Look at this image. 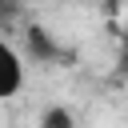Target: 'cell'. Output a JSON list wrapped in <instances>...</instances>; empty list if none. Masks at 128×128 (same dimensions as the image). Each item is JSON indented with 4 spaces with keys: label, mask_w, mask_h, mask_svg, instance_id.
Masks as SVG:
<instances>
[{
    "label": "cell",
    "mask_w": 128,
    "mask_h": 128,
    "mask_svg": "<svg viewBox=\"0 0 128 128\" xmlns=\"http://www.w3.org/2000/svg\"><path fill=\"white\" fill-rule=\"evenodd\" d=\"M28 52H32V60H52L56 44H52V36L44 28H28Z\"/></svg>",
    "instance_id": "2"
},
{
    "label": "cell",
    "mask_w": 128,
    "mask_h": 128,
    "mask_svg": "<svg viewBox=\"0 0 128 128\" xmlns=\"http://www.w3.org/2000/svg\"><path fill=\"white\" fill-rule=\"evenodd\" d=\"M120 68L128 72V32H124V44H120Z\"/></svg>",
    "instance_id": "4"
},
{
    "label": "cell",
    "mask_w": 128,
    "mask_h": 128,
    "mask_svg": "<svg viewBox=\"0 0 128 128\" xmlns=\"http://www.w3.org/2000/svg\"><path fill=\"white\" fill-rule=\"evenodd\" d=\"M20 88H24V60L8 40H0V100L16 96Z\"/></svg>",
    "instance_id": "1"
},
{
    "label": "cell",
    "mask_w": 128,
    "mask_h": 128,
    "mask_svg": "<svg viewBox=\"0 0 128 128\" xmlns=\"http://www.w3.org/2000/svg\"><path fill=\"white\" fill-rule=\"evenodd\" d=\"M40 128H72V112L68 108H48L40 116Z\"/></svg>",
    "instance_id": "3"
}]
</instances>
